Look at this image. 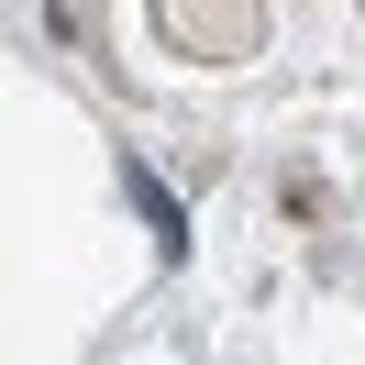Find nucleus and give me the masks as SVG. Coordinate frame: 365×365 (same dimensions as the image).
I'll use <instances>...</instances> for the list:
<instances>
[{"mask_svg": "<svg viewBox=\"0 0 365 365\" xmlns=\"http://www.w3.org/2000/svg\"><path fill=\"white\" fill-rule=\"evenodd\" d=\"M122 188H133V210H144V232H155L166 255H188V210H178V188H166L155 166H122Z\"/></svg>", "mask_w": 365, "mask_h": 365, "instance_id": "nucleus-1", "label": "nucleus"}]
</instances>
